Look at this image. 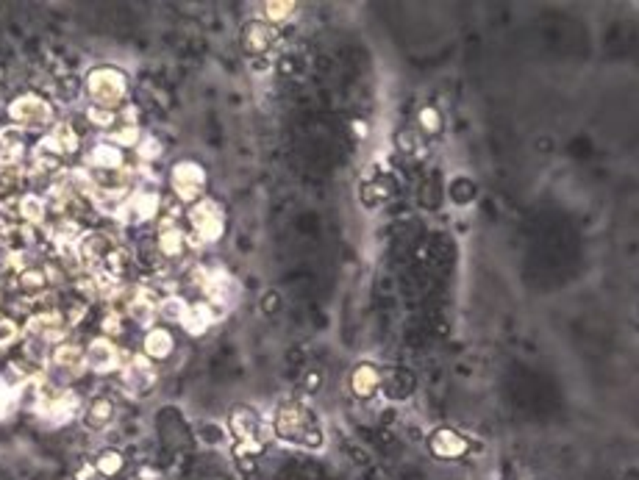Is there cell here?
<instances>
[{
	"label": "cell",
	"instance_id": "d4e9b609",
	"mask_svg": "<svg viewBox=\"0 0 639 480\" xmlns=\"http://www.w3.org/2000/svg\"><path fill=\"white\" fill-rule=\"evenodd\" d=\"M53 142H56V147H59V153L61 156H70V153H75L78 150V133H75V128L70 125V123H56L53 125V131L47 133Z\"/></svg>",
	"mask_w": 639,
	"mask_h": 480
},
{
	"label": "cell",
	"instance_id": "7a4b0ae2",
	"mask_svg": "<svg viewBox=\"0 0 639 480\" xmlns=\"http://www.w3.org/2000/svg\"><path fill=\"white\" fill-rule=\"evenodd\" d=\"M87 94L92 97V106L114 111L128 97V78L117 67H95L87 75Z\"/></svg>",
	"mask_w": 639,
	"mask_h": 480
},
{
	"label": "cell",
	"instance_id": "f35d334b",
	"mask_svg": "<svg viewBox=\"0 0 639 480\" xmlns=\"http://www.w3.org/2000/svg\"><path fill=\"white\" fill-rule=\"evenodd\" d=\"M11 230H14V228H11V225H8L6 219L0 217V242H3V239H8V233H11Z\"/></svg>",
	"mask_w": 639,
	"mask_h": 480
},
{
	"label": "cell",
	"instance_id": "7c38bea8",
	"mask_svg": "<svg viewBox=\"0 0 639 480\" xmlns=\"http://www.w3.org/2000/svg\"><path fill=\"white\" fill-rule=\"evenodd\" d=\"M428 450L434 458H442V461H456V458H464L470 453V441L461 436L454 428H437L431 436H428Z\"/></svg>",
	"mask_w": 639,
	"mask_h": 480
},
{
	"label": "cell",
	"instance_id": "836d02e7",
	"mask_svg": "<svg viewBox=\"0 0 639 480\" xmlns=\"http://www.w3.org/2000/svg\"><path fill=\"white\" fill-rule=\"evenodd\" d=\"M17 336H20V328H17V322L0 314V347H8V345H14V342H17Z\"/></svg>",
	"mask_w": 639,
	"mask_h": 480
},
{
	"label": "cell",
	"instance_id": "3957f363",
	"mask_svg": "<svg viewBox=\"0 0 639 480\" xmlns=\"http://www.w3.org/2000/svg\"><path fill=\"white\" fill-rule=\"evenodd\" d=\"M53 117H56V111H53L50 100H45L37 92H25L8 103V120L17 128H45L53 123Z\"/></svg>",
	"mask_w": 639,
	"mask_h": 480
},
{
	"label": "cell",
	"instance_id": "8d00e7d4",
	"mask_svg": "<svg viewBox=\"0 0 639 480\" xmlns=\"http://www.w3.org/2000/svg\"><path fill=\"white\" fill-rule=\"evenodd\" d=\"M95 475H97V472H95V464H84V467L75 472V480H92Z\"/></svg>",
	"mask_w": 639,
	"mask_h": 480
},
{
	"label": "cell",
	"instance_id": "8fae6325",
	"mask_svg": "<svg viewBox=\"0 0 639 480\" xmlns=\"http://www.w3.org/2000/svg\"><path fill=\"white\" fill-rule=\"evenodd\" d=\"M47 364H50V372L59 378V386H61L64 381H70V378H75V375H81V372L87 369V364H84V350L78 347V345H67V342H61L59 347L50 350Z\"/></svg>",
	"mask_w": 639,
	"mask_h": 480
},
{
	"label": "cell",
	"instance_id": "ac0fdd59",
	"mask_svg": "<svg viewBox=\"0 0 639 480\" xmlns=\"http://www.w3.org/2000/svg\"><path fill=\"white\" fill-rule=\"evenodd\" d=\"M111 250H114V247H111V242H109L103 233H97V230H87V233L81 236L78 247H75V253H78L81 264H90V266L103 264L106 261V256H109Z\"/></svg>",
	"mask_w": 639,
	"mask_h": 480
},
{
	"label": "cell",
	"instance_id": "8992f818",
	"mask_svg": "<svg viewBox=\"0 0 639 480\" xmlns=\"http://www.w3.org/2000/svg\"><path fill=\"white\" fill-rule=\"evenodd\" d=\"M197 283L206 292L209 303L217 311H229L239 300V283L233 281V275L223 272V269H203Z\"/></svg>",
	"mask_w": 639,
	"mask_h": 480
},
{
	"label": "cell",
	"instance_id": "9c48e42d",
	"mask_svg": "<svg viewBox=\"0 0 639 480\" xmlns=\"http://www.w3.org/2000/svg\"><path fill=\"white\" fill-rule=\"evenodd\" d=\"M123 386L126 392L134 394V397H142V394H150L156 389V369L150 364V358L145 355H131L126 364H123Z\"/></svg>",
	"mask_w": 639,
	"mask_h": 480
},
{
	"label": "cell",
	"instance_id": "83f0119b",
	"mask_svg": "<svg viewBox=\"0 0 639 480\" xmlns=\"http://www.w3.org/2000/svg\"><path fill=\"white\" fill-rule=\"evenodd\" d=\"M186 308H189V303H186L183 297H178V295H170V297H164V300L159 303V316H162V319H167V322H181L183 314H186Z\"/></svg>",
	"mask_w": 639,
	"mask_h": 480
},
{
	"label": "cell",
	"instance_id": "f546056e",
	"mask_svg": "<svg viewBox=\"0 0 639 480\" xmlns=\"http://www.w3.org/2000/svg\"><path fill=\"white\" fill-rule=\"evenodd\" d=\"M137 156L139 161H145V164H153L159 156H162V142L156 139V136H150V133H145L142 136V142L137 144Z\"/></svg>",
	"mask_w": 639,
	"mask_h": 480
},
{
	"label": "cell",
	"instance_id": "484cf974",
	"mask_svg": "<svg viewBox=\"0 0 639 480\" xmlns=\"http://www.w3.org/2000/svg\"><path fill=\"white\" fill-rule=\"evenodd\" d=\"M92 464H95V472H97V475H103V478H117V475L123 472V467H126V458H123L117 450H103Z\"/></svg>",
	"mask_w": 639,
	"mask_h": 480
},
{
	"label": "cell",
	"instance_id": "d6a6232c",
	"mask_svg": "<svg viewBox=\"0 0 639 480\" xmlns=\"http://www.w3.org/2000/svg\"><path fill=\"white\" fill-rule=\"evenodd\" d=\"M87 120H90L92 125H97V128H111V125H114V120H117V114H114V111H109V109L90 106V109H87Z\"/></svg>",
	"mask_w": 639,
	"mask_h": 480
},
{
	"label": "cell",
	"instance_id": "d590c367",
	"mask_svg": "<svg viewBox=\"0 0 639 480\" xmlns=\"http://www.w3.org/2000/svg\"><path fill=\"white\" fill-rule=\"evenodd\" d=\"M103 331H106V333H120V331H123V322H120V314H117V311L106 314V319H103Z\"/></svg>",
	"mask_w": 639,
	"mask_h": 480
},
{
	"label": "cell",
	"instance_id": "2e32d148",
	"mask_svg": "<svg viewBox=\"0 0 639 480\" xmlns=\"http://www.w3.org/2000/svg\"><path fill=\"white\" fill-rule=\"evenodd\" d=\"M87 164L90 170H103V173H120L126 167V156L117 144L111 142H97L87 153Z\"/></svg>",
	"mask_w": 639,
	"mask_h": 480
},
{
	"label": "cell",
	"instance_id": "ba28073f",
	"mask_svg": "<svg viewBox=\"0 0 639 480\" xmlns=\"http://www.w3.org/2000/svg\"><path fill=\"white\" fill-rule=\"evenodd\" d=\"M84 364H87V369L97 372V375H109V372L123 369L126 361H123L120 347L111 339L100 336V339H92L90 345H87V350H84Z\"/></svg>",
	"mask_w": 639,
	"mask_h": 480
},
{
	"label": "cell",
	"instance_id": "44dd1931",
	"mask_svg": "<svg viewBox=\"0 0 639 480\" xmlns=\"http://www.w3.org/2000/svg\"><path fill=\"white\" fill-rule=\"evenodd\" d=\"M381 386V372L372 367V364H359L353 372H351V392L362 400H370L372 394L378 392Z\"/></svg>",
	"mask_w": 639,
	"mask_h": 480
},
{
	"label": "cell",
	"instance_id": "30bf717a",
	"mask_svg": "<svg viewBox=\"0 0 639 480\" xmlns=\"http://www.w3.org/2000/svg\"><path fill=\"white\" fill-rule=\"evenodd\" d=\"M229 431L236 444H264L262 441V417L250 405H233L229 414Z\"/></svg>",
	"mask_w": 639,
	"mask_h": 480
},
{
	"label": "cell",
	"instance_id": "4dcf8cb0",
	"mask_svg": "<svg viewBox=\"0 0 639 480\" xmlns=\"http://www.w3.org/2000/svg\"><path fill=\"white\" fill-rule=\"evenodd\" d=\"M142 136H145V133H142L139 125H126V128H120L117 133H111L109 142L117 144V147L123 150V147H137L139 142H142Z\"/></svg>",
	"mask_w": 639,
	"mask_h": 480
},
{
	"label": "cell",
	"instance_id": "7402d4cb",
	"mask_svg": "<svg viewBox=\"0 0 639 480\" xmlns=\"http://www.w3.org/2000/svg\"><path fill=\"white\" fill-rule=\"evenodd\" d=\"M126 311H128V319H134L137 325H153L159 316V303H153L150 295H134L128 297Z\"/></svg>",
	"mask_w": 639,
	"mask_h": 480
},
{
	"label": "cell",
	"instance_id": "4fadbf2b",
	"mask_svg": "<svg viewBox=\"0 0 639 480\" xmlns=\"http://www.w3.org/2000/svg\"><path fill=\"white\" fill-rule=\"evenodd\" d=\"M159 195L150 189H137V192H131L128 195V200H126V206H123V214H120V219L126 222V225H142V222H150V219L159 214Z\"/></svg>",
	"mask_w": 639,
	"mask_h": 480
},
{
	"label": "cell",
	"instance_id": "5bb4252c",
	"mask_svg": "<svg viewBox=\"0 0 639 480\" xmlns=\"http://www.w3.org/2000/svg\"><path fill=\"white\" fill-rule=\"evenodd\" d=\"M25 156V133L17 125L0 128V167H20Z\"/></svg>",
	"mask_w": 639,
	"mask_h": 480
},
{
	"label": "cell",
	"instance_id": "4316f807",
	"mask_svg": "<svg viewBox=\"0 0 639 480\" xmlns=\"http://www.w3.org/2000/svg\"><path fill=\"white\" fill-rule=\"evenodd\" d=\"M17 283H20V289H23V292L37 295V292H42V289L47 286L45 269H39V266H25V269H20Z\"/></svg>",
	"mask_w": 639,
	"mask_h": 480
},
{
	"label": "cell",
	"instance_id": "d6986e66",
	"mask_svg": "<svg viewBox=\"0 0 639 480\" xmlns=\"http://www.w3.org/2000/svg\"><path fill=\"white\" fill-rule=\"evenodd\" d=\"M186 247V233L181 230V225L176 219H164L159 225V250L167 259H178Z\"/></svg>",
	"mask_w": 639,
	"mask_h": 480
},
{
	"label": "cell",
	"instance_id": "52a82bcc",
	"mask_svg": "<svg viewBox=\"0 0 639 480\" xmlns=\"http://www.w3.org/2000/svg\"><path fill=\"white\" fill-rule=\"evenodd\" d=\"M64 333H67V319L61 311H39V314L28 316V322H25V336L45 342L50 347H59Z\"/></svg>",
	"mask_w": 639,
	"mask_h": 480
},
{
	"label": "cell",
	"instance_id": "74e56055",
	"mask_svg": "<svg viewBox=\"0 0 639 480\" xmlns=\"http://www.w3.org/2000/svg\"><path fill=\"white\" fill-rule=\"evenodd\" d=\"M139 480H159V469H153V467H139Z\"/></svg>",
	"mask_w": 639,
	"mask_h": 480
},
{
	"label": "cell",
	"instance_id": "5b68a950",
	"mask_svg": "<svg viewBox=\"0 0 639 480\" xmlns=\"http://www.w3.org/2000/svg\"><path fill=\"white\" fill-rule=\"evenodd\" d=\"M170 186L176 192V197L183 203H197L203 197L206 189V170L197 161H178L170 170Z\"/></svg>",
	"mask_w": 639,
	"mask_h": 480
},
{
	"label": "cell",
	"instance_id": "ffe728a7",
	"mask_svg": "<svg viewBox=\"0 0 639 480\" xmlns=\"http://www.w3.org/2000/svg\"><path fill=\"white\" fill-rule=\"evenodd\" d=\"M176 350V339L167 328H150L145 333V345H142V355L150 361H162Z\"/></svg>",
	"mask_w": 639,
	"mask_h": 480
},
{
	"label": "cell",
	"instance_id": "cb8c5ba5",
	"mask_svg": "<svg viewBox=\"0 0 639 480\" xmlns=\"http://www.w3.org/2000/svg\"><path fill=\"white\" fill-rule=\"evenodd\" d=\"M20 217L25 219L28 225H42L47 217V200L42 195H23L20 197Z\"/></svg>",
	"mask_w": 639,
	"mask_h": 480
},
{
	"label": "cell",
	"instance_id": "e575fe53",
	"mask_svg": "<svg viewBox=\"0 0 639 480\" xmlns=\"http://www.w3.org/2000/svg\"><path fill=\"white\" fill-rule=\"evenodd\" d=\"M420 125H422L428 133H437L439 128H442V123H439V111H437V109H422V111H420Z\"/></svg>",
	"mask_w": 639,
	"mask_h": 480
},
{
	"label": "cell",
	"instance_id": "277c9868",
	"mask_svg": "<svg viewBox=\"0 0 639 480\" xmlns=\"http://www.w3.org/2000/svg\"><path fill=\"white\" fill-rule=\"evenodd\" d=\"M189 225H192V233H195L197 242L212 245V242L223 239V233H226V214H223L220 203L200 197L189 209Z\"/></svg>",
	"mask_w": 639,
	"mask_h": 480
},
{
	"label": "cell",
	"instance_id": "6da1fadb",
	"mask_svg": "<svg viewBox=\"0 0 639 480\" xmlns=\"http://www.w3.org/2000/svg\"><path fill=\"white\" fill-rule=\"evenodd\" d=\"M273 431L278 438L295 441L303 447H320V441H322L320 428L315 425V417L300 402H281L275 408Z\"/></svg>",
	"mask_w": 639,
	"mask_h": 480
},
{
	"label": "cell",
	"instance_id": "f1b7e54d",
	"mask_svg": "<svg viewBox=\"0 0 639 480\" xmlns=\"http://www.w3.org/2000/svg\"><path fill=\"white\" fill-rule=\"evenodd\" d=\"M292 11H295V3H289V0H273V3H264V6H262L264 23H270V25L289 20V17H292Z\"/></svg>",
	"mask_w": 639,
	"mask_h": 480
},
{
	"label": "cell",
	"instance_id": "603a6c76",
	"mask_svg": "<svg viewBox=\"0 0 639 480\" xmlns=\"http://www.w3.org/2000/svg\"><path fill=\"white\" fill-rule=\"evenodd\" d=\"M111 419H114V402L109 397H95L90 405H87V425L90 428L103 431Z\"/></svg>",
	"mask_w": 639,
	"mask_h": 480
},
{
	"label": "cell",
	"instance_id": "1f68e13d",
	"mask_svg": "<svg viewBox=\"0 0 639 480\" xmlns=\"http://www.w3.org/2000/svg\"><path fill=\"white\" fill-rule=\"evenodd\" d=\"M14 400H17V389H14V383L11 381H6L3 375H0V419L14 408Z\"/></svg>",
	"mask_w": 639,
	"mask_h": 480
},
{
	"label": "cell",
	"instance_id": "9a60e30c",
	"mask_svg": "<svg viewBox=\"0 0 639 480\" xmlns=\"http://www.w3.org/2000/svg\"><path fill=\"white\" fill-rule=\"evenodd\" d=\"M275 42V25L264 23V20H253L242 28V47L250 53V56H262L267 53Z\"/></svg>",
	"mask_w": 639,
	"mask_h": 480
},
{
	"label": "cell",
	"instance_id": "e0dca14e",
	"mask_svg": "<svg viewBox=\"0 0 639 480\" xmlns=\"http://www.w3.org/2000/svg\"><path fill=\"white\" fill-rule=\"evenodd\" d=\"M214 322H217V308L212 306L209 300L192 303V306L186 308V314H183V319H181L183 331H186L189 336H203Z\"/></svg>",
	"mask_w": 639,
	"mask_h": 480
}]
</instances>
